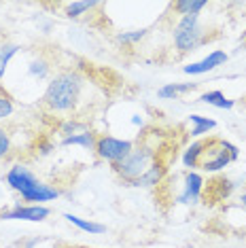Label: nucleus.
I'll use <instances>...</instances> for the list:
<instances>
[{"instance_id":"nucleus-7","label":"nucleus","mask_w":246,"mask_h":248,"mask_svg":"<svg viewBox=\"0 0 246 248\" xmlns=\"http://www.w3.org/2000/svg\"><path fill=\"white\" fill-rule=\"evenodd\" d=\"M51 214L47 206H21L17 204L13 210H7V212H0V221H32V223H41L45 218Z\"/></svg>"},{"instance_id":"nucleus-22","label":"nucleus","mask_w":246,"mask_h":248,"mask_svg":"<svg viewBox=\"0 0 246 248\" xmlns=\"http://www.w3.org/2000/svg\"><path fill=\"white\" fill-rule=\"evenodd\" d=\"M13 115V100L7 93H0V119H7Z\"/></svg>"},{"instance_id":"nucleus-17","label":"nucleus","mask_w":246,"mask_h":248,"mask_svg":"<svg viewBox=\"0 0 246 248\" xmlns=\"http://www.w3.org/2000/svg\"><path fill=\"white\" fill-rule=\"evenodd\" d=\"M64 218L72 225H77L79 229L87 231V233H93V235H100V233H106V225L102 223H93V221H85V218H79L75 214H64Z\"/></svg>"},{"instance_id":"nucleus-4","label":"nucleus","mask_w":246,"mask_h":248,"mask_svg":"<svg viewBox=\"0 0 246 248\" xmlns=\"http://www.w3.org/2000/svg\"><path fill=\"white\" fill-rule=\"evenodd\" d=\"M240 157V151L236 144L223 138H208L202 140V149H200L198 168L204 172H219L227 168L231 161Z\"/></svg>"},{"instance_id":"nucleus-15","label":"nucleus","mask_w":246,"mask_h":248,"mask_svg":"<svg viewBox=\"0 0 246 248\" xmlns=\"http://www.w3.org/2000/svg\"><path fill=\"white\" fill-rule=\"evenodd\" d=\"M200 102L216 106V108H225V110H229V108H233V106H236V102H233V100H229V98H225V93L219 92V89L202 93V95H200Z\"/></svg>"},{"instance_id":"nucleus-13","label":"nucleus","mask_w":246,"mask_h":248,"mask_svg":"<svg viewBox=\"0 0 246 248\" xmlns=\"http://www.w3.org/2000/svg\"><path fill=\"white\" fill-rule=\"evenodd\" d=\"M100 7V2H96V0H75V2H66L64 4V15L68 19H75V17H81L83 13H87V11L96 9Z\"/></svg>"},{"instance_id":"nucleus-2","label":"nucleus","mask_w":246,"mask_h":248,"mask_svg":"<svg viewBox=\"0 0 246 248\" xmlns=\"http://www.w3.org/2000/svg\"><path fill=\"white\" fill-rule=\"evenodd\" d=\"M161 146L157 142V134H149V136L138 138V142L134 144V149L130 151V155L125 157L123 161L115 163L113 170L119 178H123L125 183H134L142 176L144 172L153 166L155 161L161 159Z\"/></svg>"},{"instance_id":"nucleus-11","label":"nucleus","mask_w":246,"mask_h":248,"mask_svg":"<svg viewBox=\"0 0 246 248\" xmlns=\"http://www.w3.org/2000/svg\"><path fill=\"white\" fill-rule=\"evenodd\" d=\"M200 83H168V85L157 89V98L161 100H176L178 95L189 93L193 89H198Z\"/></svg>"},{"instance_id":"nucleus-5","label":"nucleus","mask_w":246,"mask_h":248,"mask_svg":"<svg viewBox=\"0 0 246 248\" xmlns=\"http://www.w3.org/2000/svg\"><path fill=\"white\" fill-rule=\"evenodd\" d=\"M172 38H174V45L181 53H191L198 51L202 45H206L208 34L200 24V19L191 15V17H181L174 32H172Z\"/></svg>"},{"instance_id":"nucleus-12","label":"nucleus","mask_w":246,"mask_h":248,"mask_svg":"<svg viewBox=\"0 0 246 248\" xmlns=\"http://www.w3.org/2000/svg\"><path fill=\"white\" fill-rule=\"evenodd\" d=\"M189 121H191V132L189 136L191 138H200L202 134H208L216 127V121L215 119H208V117H202V115H189Z\"/></svg>"},{"instance_id":"nucleus-21","label":"nucleus","mask_w":246,"mask_h":248,"mask_svg":"<svg viewBox=\"0 0 246 248\" xmlns=\"http://www.w3.org/2000/svg\"><path fill=\"white\" fill-rule=\"evenodd\" d=\"M28 70H30V75L34 78H45L47 77V72H49V62H45L43 58L32 60L30 66H28Z\"/></svg>"},{"instance_id":"nucleus-6","label":"nucleus","mask_w":246,"mask_h":248,"mask_svg":"<svg viewBox=\"0 0 246 248\" xmlns=\"http://www.w3.org/2000/svg\"><path fill=\"white\" fill-rule=\"evenodd\" d=\"M134 149V142L130 140H121V138H115V136H98L96 138V153L100 159L108 161V163H119L123 161L127 155H130V151Z\"/></svg>"},{"instance_id":"nucleus-3","label":"nucleus","mask_w":246,"mask_h":248,"mask_svg":"<svg viewBox=\"0 0 246 248\" xmlns=\"http://www.w3.org/2000/svg\"><path fill=\"white\" fill-rule=\"evenodd\" d=\"M7 183L15 189L24 202H51L60 197V191L47 183H41L26 166H13L7 172Z\"/></svg>"},{"instance_id":"nucleus-23","label":"nucleus","mask_w":246,"mask_h":248,"mask_svg":"<svg viewBox=\"0 0 246 248\" xmlns=\"http://www.w3.org/2000/svg\"><path fill=\"white\" fill-rule=\"evenodd\" d=\"M11 151V136L4 127H0V157H7Z\"/></svg>"},{"instance_id":"nucleus-18","label":"nucleus","mask_w":246,"mask_h":248,"mask_svg":"<svg viewBox=\"0 0 246 248\" xmlns=\"http://www.w3.org/2000/svg\"><path fill=\"white\" fill-rule=\"evenodd\" d=\"M19 45H15V43H4V45H0V81L4 78V72H7V66H9V62L11 58H13L15 53L19 51Z\"/></svg>"},{"instance_id":"nucleus-1","label":"nucleus","mask_w":246,"mask_h":248,"mask_svg":"<svg viewBox=\"0 0 246 248\" xmlns=\"http://www.w3.org/2000/svg\"><path fill=\"white\" fill-rule=\"evenodd\" d=\"M83 87H85V78L77 70H62L60 75L51 78V83L45 89L43 104L45 108L51 112H70L77 108Z\"/></svg>"},{"instance_id":"nucleus-16","label":"nucleus","mask_w":246,"mask_h":248,"mask_svg":"<svg viewBox=\"0 0 246 248\" xmlns=\"http://www.w3.org/2000/svg\"><path fill=\"white\" fill-rule=\"evenodd\" d=\"M70 144H79V146H83V149L92 151V149H96V136H93L89 129H85V132H79V134H72V136L62 138V146H70Z\"/></svg>"},{"instance_id":"nucleus-8","label":"nucleus","mask_w":246,"mask_h":248,"mask_svg":"<svg viewBox=\"0 0 246 248\" xmlns=\"http://www.w3.org/2000/svg\"><path fill=\"white\" fill-rule=\"evenodd\" d=\"M202 191H204V178L200 176L198 172L189 170L184 174L183 191H181V195L176 197V202L178 204H195V202L202 197Z\"/></svg>"},{"instance_id":"nucleus-24","label":"nucleus","mask_w":246,"mask_h":248,"mask_svg":"<svg viewBox=\"0 0 246 248\" xmlns=\"http://www.w3.org/2000/svg\"><path fill=\"white\" fill-rule=\"evenodd\" d=\"M240 202H242V206H246V191H244L242 195H240Z\"/></svg>"},{"instance_id":"nucleus-9","label":"nucleus","mask_w":246,"mask_h":248,"mask_svg":"<svg viewBox=\"0 0 246 248\" xmlns=\"http://www.w3.org/2000/svg\"><path fill=\"white\" fill-rule=\"evenodd\" d=\"M227 60H229V55L225 51H221V49H216V51H210L204 60L195 62V64H187L183 68V72L184 75H206V72H212L215 68L223 66Z\"/></svg>"},{"instance_id":"nucleus-25","label":"nucleus","mask_w":246,"mask_h":248,"mask_svg":"<svg viewBox=\"0 0 246 248\" xmlns=\"http://www.w3.org/2000/svg\"><path fill=\"white\" fill-rule=\"evenodd\" d=\"M244 47H246V43H244Z\"/></svg>"},{"instance_id":"nucleus-14","label":"nucleus","mask_w":246,"mask_h":248,"mask_svg":"<svg viewBox=\"0 0 246 248\" xmlns=\"http://www.w3.org/2000/svg\"><path fill=\"white\" fill-rule=\"evenodd\" d=\"M208 7V2H204V0H178L174 2V11L178 15H183V17H198L200 11Z\"/></svg>"},{"instance_id":"nucleus-10","label":"nucleus","mask_w":246,"mask_h":248,"mask_svg":"<svg viewBox=\"0 0 246 248\" xmlns=\"http://www.w3.org/2000/svg\"><path fill=\"white\" fill-rule=\"evenodd\" d=\"M229 191H231V183L227 178H215L206 185V191H202V193L210 202H223L229 197Z\"/></svg>"},{"instance_id":"nucleus-20","label":"nucleus","mask_w":246,"mask_h":248,"mask_svg":"<svg viewBox=\"0 0 246 248\" xmlns=\"http://www.w3.org/2000/svg\"><path fill=\"white\" fill-rule=\"evenodd\" d=\"M149 34L147 28H142V30H130V32H119L117 34V43L121 45H134V43H140L144 36Z\"/></svg>"},{"instance_id":"nucleus-19","label":"nucleus","mask_w":246,"mask_h":248,"mask_svg":"<svg viewBox=\"0 0 246 248\" xmlns=\"http://www.w3.org/2000/svg\"><path fill=\"white\" fill-rule=\"evenodd\" d=\"M200 149H202V140H195L187 146V151L183 153V163L189 170H195L198 168V159H200Z\"/></svg>"}]
</instances>
